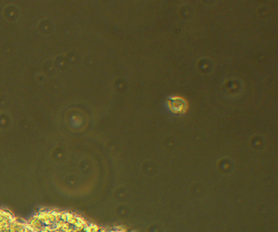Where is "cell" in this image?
Segmentation results:
<instances>
[{
  "label": "cell",
  "mask_w": 278,
  "mask_h": 232,
  "mask_svg": "<svg viewBox=\"0 0 278 232\" xmlns=\"http://www.w3.org/2000/svg\"><path fill=\"white\" fill-rule=\"evenodd\" d=\"M168 105L171 111L177 114L186 113L188 108L187 100L178 96L170 97L168 100Z\"/></svg>",
  "instance_id": "1"
}]
</instances>
